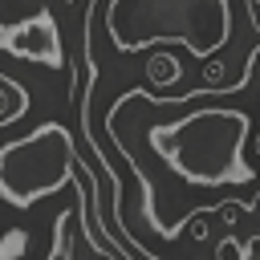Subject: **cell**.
Masks as SVG:
<instances>
[{
    "mask_svg": "<svg viewBox=\"0 0 260 260\" xmlns=\"http://www.w3.org/2000/svg\"><path fill=\"white\" fill-rule=\"evenodd\" d=\"M240 138H244V118L240 114L207 110V114H195V118L179 122L175 130L158 134V146L179 162L183 175H199L203 183H215L223 171L236 167Z\"/></svg>",
    "mask_w": 260,
    "mask_h": 260,
    "instance_id": "cell-1",
    "label": "cell"
},
{
    "mask_svg": "<svg viewBox=\"0 0 260 260\" xmlns=\"http://www.w3.org/2000/svg\"><path fill=\"white\" fill-rule=\"evenodd\" d=\"M69 171V138L57 126L8 146L0 154V195L12 207H28L37 195L53 191Z\"/></svg>",
    "mask_w": 260,
    "mask_h": 260,
    "instance_id": "cell-2",
    "label": "cell"
}]
</instances>
